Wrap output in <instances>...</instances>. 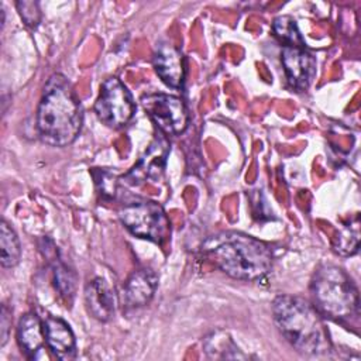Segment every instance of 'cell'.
I'll return each instance as SVG.
<instances>
[{
    "instance_id": "obj_22",
    "label": "cell",
    "mask_w": 361,
    "mask_h": 361,
    "mask_svg": "<svg viewBox=\"0 0 361 361\" xmlns=\"http://www.w3.org/2000/svg\"><path fill=\"white\" fill-rule=\"evenodd\" d=\"M11 326V316L10 310L6 305L1 306V316H0V345H4L8 338V331Z\"/></svg>"
},
{
    "instance_id": "obj_14",
    "label": "cell",
    "mask_w": 361,
    "mask_h": 361,
    "mask_svg": "<svg viewBox=\"0 0 361 361\" xmlns=\"http://www.w3.org/2000/svg\"><path fill=\"white\" fill-rule=\"evenodd\" d=\"M17 341L21 351H24L28 358H39V354L44 350L47 341L44 323L35 313L28 312L21 316L17 326Z\"/></svg>"
},
{
    "instance_id": "obj_4",
    "label": "cell",
    "mask_w": 361,
    "mask_h": 361,
    "mask_svg": "<svg viewBox=\"0 0 361 361\" xmlns=\"http://www.w3.org/2000/svg\"><path fill=\"white\" fill-rule=\"evenodd\" d=\"M310 295L313 306L323 317L338 323H353L358 319V290L341 268L320 265L313 274Z\"/></svg>"
},
{
    "instance_id": "obj_17",
    "label": "cell",
    "mask_w": 361,
    "mask_h": 361,
    "mask_svg": "<svg viewBox=\"0 0 361 361\" xmlns=\"http://www.w3.org/2000/svg\"><path fill=\"white\" fill-rule=\"evenodd\" d=\"M52 275H54V285L58 293L66 302H72L76 290L75 274L62 261H59V258H54Z\"/></svg>"
},
{
    "instance_id": "obj_15",
    "label": "cell",
    "mask_w": 361,
    "mask_h": 361,
    "mask_svg": "<svg viewBox=\"0 0 361 361\" xmlns=\"http://www.w3.org/2000/svg\"><path fill=\"white\" fill-rule=\"evenodd\" d=\"M203 350L212 360H244L247 358L224 331H213L203 340Z\"/></svg>"
},
{
    "instance_id": "obj_13",
    "label": "cell",
    "mask_w": 361,
    "mask_h": 361,
    "mask_svg": "<svg viewBox=\"0 0 361 361\" xmlns=\"http://www.w3.org/2000/svg\"><path fill=\"white\" fill-rule=\"evenodd\" d=\"M87 312L100 322H109L114 316L116 300L111 286L103 278H93L85 288Z\"/></svg>"
},
{
    "instance_id": "obj_16",
    "label": "cell",
    "mask_w": 361,
    "mask_h": 361,
    "mask_svg": "<svg viewBox=\"0 0 361 361\" xmlns=\"http://www.w3.org/2000/svg\"><path fill=\"white\" fill-rule=\"evenodd\" d=\"M20 241L11 226L1 220L0 224V262L4 268L16 267L20 261Z\"/></svg>"
},
{
    "instance_id": "obj_19",
    "label": "cell",
    "mask_w": 361,
    "mask_h": 361,
    "mask_svg": "<svg viewBox=\"0 0 361 361\" xmlns=\"http://www.w3.org/2000/svg\"><path fill=\"white\" fill-rule=\"evenodd\" d=\"M275 35L285 44V45H295V47H305L302 35L298 30L295 20L289 16H279L274 20L272 24Z\"/></svg>"
},
{
    "instance_id": "obj_5",
    "label": "cell",
    "mask_w": 361,
    "mask_h": 361,
    "mask_svg": "<svg viewBox=\"0 0 361 361\" xmlns=\"http://www.w3.org/2000/svg\"><path fill=\"white\" fill-rule=\"evenodd\" d=\"M123 226L135 237L164 243L171 233L169 219L161 204L151 200L133 202L118 212Z\"/></svg>"
},
{
    "instance_id": "obj_10",
    "label": "cell",
    "mask_w": 361,
    "mask_h": 361,
    "mask_svg": "<svg viewBox=\"0 0 361 361\" xmlns=\"http://www.w3.org/2000/svg\"><path fill=\"white\" fill-rule=\"evenodd\" d=\"M152 65L161 80L172 87L180 89L185 80V59L182 52L169 41L157 44L152 55Z\"/></svg>"
},
{
    "instance_id": "obj_12",
    "label": "cell",
    "mask_w": 361,
    "mask_h": 361,
    "mask_svg": "<svg viewBox=\"0 0 361 361\" xmlns=\"http://www.w3.org/2000/svg\"><path fill=\"white\" fill-rule=\"evenodd\" d=\"M45 341L51 353L63 361L76 357V340L69 324L56 316H49L44 322Z\"/></svg>"
},
{
    "instance_id": "obj_6",
    "label": "cell",
    "mask_w": 361,
    "mask_h": 361,
    "mask_svg": "<svg viewBox=\"0 0 361 361\" xmlns=\"http://www.w3.org/2000/svg\"><path fill=\"white\" fill-rule=\"evenodd\" d=\"M134 111L135 103L126 85L117 78L106 79L94 102L97 118L107 127L120 128L133 118Z\"/></svg>"
},
{
    "instance_id": "obj_9",
    "label": "cell",
    "mask_w": 361,
    "mask_h": 361,
    "mask_svg": "<svg viewBox=\"0 0 361 361\" xmlns=\"http://www.w3.org/2000/svg\"><path fill=\"white\" fill-rule=\"evenodd\" d=\"M281 61L289 85L296 90H305L316 75V61L305 47L283 45Z\"/></svg>"
},
{
    "instance_id": "obj_7",
    "label": "cell",
    "mask_w": 361,
    "mask_h": 361,
    "mask_svg": "<svg viewBox=\"0 0 361 361\" xmlns=\"http://www.w3.org/2000/svg\"><path fill=\"white\" fill-rule=\"evenodd\" d=\"M142 109L166 135L182 134L189 126V111L183 100L166 93H148L141 97Z\"/></svg>"
},
{
    "instance_id": "obj_3",
    "label": "cell",
    "mask_w": 361,
    "mask_h": 361,
    "mask_svg": "<svg viewBox=\"0 0 361 361\" xmlns=\"http://www.w3.org/2000/svg\"><path fill=\"white\" fill-rule=\"evenodd\" d=\"M272 314L279 333L299 353L323 355L331 350L324 319L309 300L279 295L272 303Z\"/></svg>"
},
{
    "instance_id": "obj_11",
    "label": "cell",
    "mask_w": 361,
    "mask_h": 361,
    "mask_svg": "<svg viewBox=\"0 0 361 361\" xmlns=\"http://www.w3.org/2000/svg\"><path fill=\"white\" fill-rule=\"evenodd\" d=\"M158 286V276L152 269L134 271L123 285V302L127 307L145 306L154 298Z\"/></svg>"
},
{
    "instance_id": "obj_8",
    "label": "cell",
    "mask_w": 361,
    "mask_h": 361,
    "mask_svg": "<svg viewBox=\"0 0 361 361\" xmlns=\"http://www.w3.org/2000/svg\"><path fill=\"white\" fill-rule=\"evenodd\" d=\"M169 142L164 135H158L148 145L135 165L123 176L126 183L137 186L147 180H158L165 169Z\"/></svg>"
},
{
    "instance_id": "obj_2",
    "label": "cell",
    "mask_w": 361,
    "mask_h": 361,
    "mask_svg": "<svg viewBox=\"0 0 361 361\" xmlns=\"http://www.w3.org/2000/svg\"><path fill=\"white\" fill-rule=\"evenodd\" d=\"M202 250L217 268L234 279L257 281L272 268L271 247L243 233L223 231L210 235Z\"/></svg>"
},
{
    "instance_id": "obj_21",
    "label": "cell",
    "mask_w": 361,
    "mask_h": 361,
    "mask_svg": "<svg viewBox=\"0 0 361 361\" xmlns=\"http://www.w3.org/2000/svg\"><path fill=\"white\" fill-rule=\"evenodd\" d=\"M94 179L103 196H114L117 186V179L114 175L107 171H99L97 173H94Z\"/></svg>"
},
{
    "instance_id": "obj_18",
    "label": "cell",
    "mask_w": 361,
    "mask_h": 361,
    "mask_svg": "<svg viewBox=\"0 0 361 361\" xmlns=\"http://www.w3.org/2000/svg\"><path fill=\"white\" fill-rule=\"evenodd\" d=\"M360 244V221L358 217L350 221L348 226L340 230L334 241V250L340 255H354Z\"/></svg>"
},
{
    "instance_id": "obj_20",
    "label": "cell",
    "mask_w": 361,
    "mask_h": 361,
    "mask_svg": "<svg viewBox=\"0 0 361 361\" xmlns=\"http://www.w3.org/2000/svg\"><path fill=\"white\" fill-rule=\"evenodd\" d=\"M17 11L24 21V24L30 28L38 27L41 21V10L39 4L37 1H27V0H20L16 3Z\"/></svg>"
},
{
    "instance_id": "obj_1",
    "label": "cell",
    "mask_w": 361,
    "mask_h": 361,
    "mask_svg": "<svg viewBox=\"0 0 361 361\" xmlns=\"http://www.w3.org/2000/svg\"><path fill=\"white\" fill-rule=\"evenodd\" d=\"M83 123L80 100L62 73L49 76L37 110V130L41 140L52 147L72 144Z\"/></svg>"
}]
</instances>
